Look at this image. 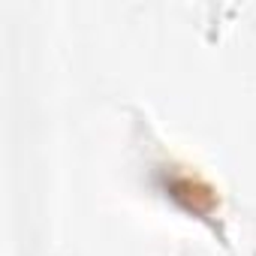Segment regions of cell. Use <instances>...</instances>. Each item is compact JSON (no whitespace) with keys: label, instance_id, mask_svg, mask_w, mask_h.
<instances>
[{"label":"cell","instance_id":"cell-1","mask_svg":"<svg viewBox=\"0 0 256 256\" xmlns=\"http://www.w3.org/2000/svg\"><path fill=\"white\" fill-rule=\"evenodd\" d=\"M169 196H172L178 205H184L187 211H193V214H211V211L217 208L214 190H211L205 181L193 178V175H178V178L169 184Z\"/></svg>","mask_w":256,"mask_h":256}]
</instances>
